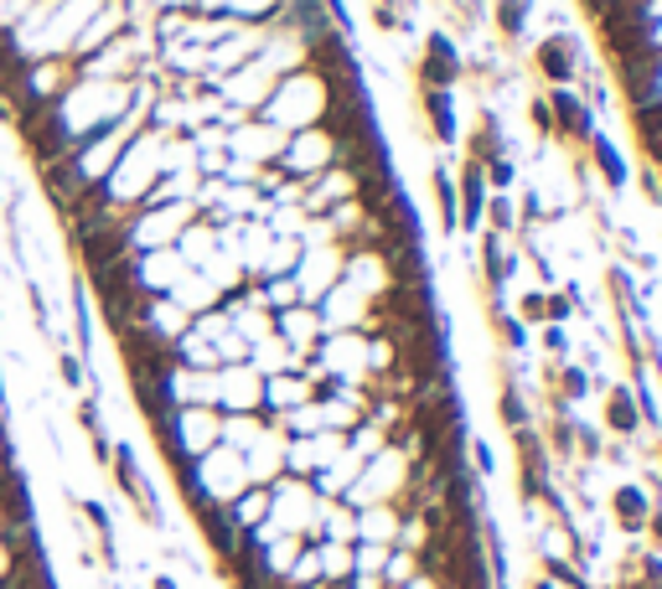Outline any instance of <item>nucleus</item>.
<instances>
[{"label":"nucleus","mask_w":662,"mask_h":589,"mask_svg":"<svg viewBox=\"0 0 662 589\" xmlns=\"http://www.w3.org/2000/svg\"><path fill=\"white\" fill-rule=\"evenodd\" d=\"M647 517H652V497L642 491V481H616L611 487V522L627 533V538H637L647 527Z\"/></svg>","instance_id":"5"},{"label":"nucleus","mask_w":662,"mask_h":589,"mask_svg":"<svg viewBox=\"0 0 662 589\" xmlns=\"http://www.w3.org/2000/svg\"><path fill=\"white\" fill-rule=\"evenodd\" d=\"M481 222H492V233H502V238L518 233V207H512L508 192H492V197H487V218Z\"/></svg>","instance_id":"15"},{"label":"nucleus","mask_w":662,"mask_h":589,"mask_svg":"<svg viewBox=\"0 0 662 589\" xmlns=\"http://www.w3.org/2000/svg\"><path fill=\"white\" fill-rule=\"evenodd\" d=\"M420 103H425L435 140H441V145H456V94H445V88H420Z\"/></svg>","instance_id":"9"},{"label":"nucleus","mask_w":662,"mask_h":589,"mask_svg":"<svg viewBox=\"0 0 662 589\" xmlns=\"http://www.w3.org/2000/svg\"><path fill=\"white\" fill-rule=\"evenodd\" d=\"M554 378H560V393H554V399H564V404H579V399L590 393V372L575 368V362H554Z\"/></svg>","instance_id":"14"},{"label":"nucleus","mask_w":662,"mask_h":589,"mask_svg":"<svg viewBox=\"0 0 662 589\" xmlns=\"http://www.w3.org/2000/svg\"><path fill=\"white\" fill-rule=\"evenodd\" d=\"M492 326H497V337H502V347H508V352H528V326L518 316H508V310H497L492 316Z\"/></svg>","instance_id":"16"},{"label":"nucleus","mask_w":662,"mask_h":589,"mask_svg":"<svg viewBox=\"0 0 662 589\" xmlns=\"http://www.w3.org/2000/svg\"><path fill=\"white\" fill-rule=\"evenodd\" d=\"M151 589H182V585H176V574H151Z\"/></svg>","instance_id":"25"},{"label":"nucleus","mask_w":662,"mask_h":589,"mask_svg":"<svg viewBox=\"0 0 662 589\" xmlns=\"http://www.w3.org/2000/svg\"><path fill=\"white\" fill-rule=\"evenodd\" d=\"M430 186H435V207H441V233L456 238V228H460V197H456V176H451V166L430 171Z\"/></svg>","instance_id":"12"},{"label":"nucleus","mask_w":662,"mask_h":589,"mask_svg":"<svg viewBox=\"0 0 662 589\" xmlns=\"http://www.w3.org/2000/svg\"><path fill=\"white\" fill-rule=\"evenodd\" d=\"M456 78H460V52H456V42L445 32H430V52L420 57V88H456Z\"/></svg>","instance_id":"2"},{"label":"nucleus","mask_w":662,"mask_h":589,"mask_svg":"<svg viewBox=\"0 0 662 589\" xmlns=\"http://www.w3.org/2000/svg\"><path fill=\"white\" fill-rule=\"evenodd\" d=\"M213 408L218 414H259L264 408V378L249 362L218 368V399H213Z\"/></svg>","instance_id":"1"},{"label":"nucleus","mask_w":662,"mask_h":589,"mask_svg":"<svg viewBox=\"0 0 662 589\" xmlns=\"http://www.w3.org/2000/svg\"><path fill=\"white\" fill-rule=\"evenodd\" d=\"M549 109H554V135H560V140L579 145V140L595 135V109H590V103H579L569 88H554Z\"/></svg>","instance_id":"4"},{"label":"nucleus","mask_w":662,"mask_h":589,"mask_svg":"<svg viewBox=\"0 0 662 589\" xmlns=\"http://www.w3.org/2000/svg\"><path fill=\"white\" fill-rule=\"evenodd\" d=\"M456 197H460V233H476V228H481V218H487V197H492V186H487V176H481V166H476V161H466V166H460Z\"/></svg>","instance_id":"7"},{"label":"nucleus","mask_w":662,"mask_h":589,"mask_svg":"<svg viewBox=\"0 0 662 589\" xmlns=\"http://www.w3.org/2000/svg\"><path fill=\"white\" fill-rule=\"evenodd\" d=\"M471 466H476V481L497 476V450L487 445V439H471Z\"/></svg>","instance_id":"19"},{"label":"nucleus","mask_w":662,"mask_h":589,"mask_svg":"<svg viewBox=\"0 0 662 589\" xmlns=\"http://www.w3.org/2000/svg\"><path fill=\"white\" fill-rule=\"evenodd\" d=\"M497 419L508 429H528L533 424V408H528V393L518 378H502V388H497Z\"/></svg>","instance_id":"13"},{"label":"nucleus","mask_w":662,"mask_h":589,"mask_svg":"<svg viewBox=\"0 0 662 589\" xmlns=\"http://www.w3.org/2000/svg\"><path fill=\"white\" fill-rule=\"evenodd\" d=\"M497 26H502V36H523L528 26V0H497Z\"/></svg>","instance_id":"17"},{"label":"nucleus","mask_w":662,"mask_h":589,"mask_svg":"<svg viewBox=\"0 0 662 589\" xmlns=\"http://www.w3.org/2000/svg\"><path fill=\"white\" fill-rule=\"evenodd\" d=\"M569 316H575V301H569V295H544V320L549 326H564Z\"/></svg>","instance_id":"23"},{"label":"nucleus","mask_w":662,"mask_h":589,"mask_svg":"<svg viewBox=\"0 0 662 589\" xmlns=\"http://www.w3.org/2000/svg\"><path fill=\"white\" fill-rule=\"evenodd\" d=\"M606 429H611L616 439H642V414H637V399H631V388L611 383L606 388Z\"/></svg>","instance_id":"8"},{"label":"nucleus","mask_w":662,"mask_h":589,"mask_svg":"<svg viewBox=\"0 0 662 589\" xmlns=\"http://www.w3.org/2000/svg\"><path fill=\"white\" fill-rule=\"evenodd\" d=\"M528 124H533V135H554V109H549V99L528 103Z\"/></svg>","instance_id":"22"},{"label":"nucleus","mask_w":662,"mask_h":589,"mask_svg":"<svg viewBox=\"0 0 662 589\" xmlns=\"http://www.w3.org/2000/svg\"><path fill=\"white\" fill-rule=\"evenodd\" d=\"M533 68H539V78H549L554 88H564L579 73L575 42H569V36H549V42H539V52H533Z\"/></svg>","instance_id":"6"},{"label":"nucleus","mask_w":662,"mask_h":589,"mask_svg":"<svg viewBox=\"0 0 662 589\" xmlns=\"http://www.w3.org/2000/svg\"><path fill=\"white\" fill-rule=\"evenodd\" d=\"M544 352L554 357V362H569V331H564V326H549L544 320Z\"/></svg>","instance_id":"21"},{"label":"nucleus","mask_w":662,"mask_h":589,"mask_svg":"<svg viewBox=\"0 0 662 589\" xmlns=\"http://www.w3.org/2000/svg\"><path fill=\"white\" fill-rule=\"evenodd\" d=\"M192 522H197V533H203V543L213 548L218 564H223V558H234V548H238L243 533H238V522L228 517V506H223V502H203L197 512H192Z\"/></svg>","instance_id":"3"},{"label":"nucleus","mask_w":662,"mask_h":589,"mask_svg":"<svg viewBox=\"0 0 662 589\" xmlns=\"http://www.w3.org/2000/svg\"><path fill=\"white\" fill-rule=\"evenodd\" d=\"M518 320L523 326H544V290H528L523 301H518Z\"/></svg>","instance_id":"20"},{"label":"nucleus","mask_w":662,"mask_h":589,"mask_svg":"<svg viewBox=\"0 0 662 589\" xmlns=\"http://www.w3.org/2000/svg\"><path fill=\"white\" fill-rule=\"evenodd\" d=\"M481 176H487L492 192H508V186L518 182V166H512L508 155H492V161H481Z\"/></svg>","instance_id":"18"},{"label":"nucleus","mask_w":662,"mask_h":589,"mask_svg":"<svg viewBox=\"0 0 662 589\" xmlns=\"http://www.w3.org/2000/svg\"><path fill=\"white\" fill-rule=\"evenodd\" d=\"M228 517L238 522V533H254L259 522H270V487H243L228 502Z\"/></svg>","instance_id":"10"},{"label":"nucleus","mask_w":662,"mask_h":589,"mask_svg":"<svg viewBox=\"0 0 662 589\" xmlns=\"http://www.w3.org/2000/svg\"><path fill=\"white\" fill-rule=\"evenodd\" d=\"M528 589H560V585H549L544 574H533V585H528Z\"/></svg>","instance_id":"26"},{"label":"nucleus","mask_w":662,"mask_h":589,"mask_svg":"<svg viewBox=\"0 0 662 589\" xmlns=\"http://www.w3.org/2000/svg\"><path fill=\"white\" fill-rule=\"evenodd\" d=\"M647 538H652V548L662 554V506H652V517H647V527H642Z\"/></svg>","instance_id":"24"},{"label":"nucleus","mask_w":662,"mask_h":589,"mask_svg":"<svg viewBox=\"0 0 662 589\" xmlns=\"http://www.w3.org/2000/svg\"><path fill=\"white\" fill-rule=\"evenodd\" d=\"M585 145H590V155H595V171L606 176V186H611V192H621V186L631 182V166H627V161H621V151H616V145H611V135H600V130H595V135L585 140Z\"/></svg>","instance_id":"11"}]
</instances>
